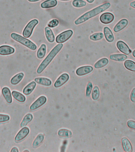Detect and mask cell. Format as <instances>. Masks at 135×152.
Listing matches in <instances>:
<instances>
[{
    "mask_svg": "<svg viewBox=\"0 0 135 152\" xmlns=\"http://www.w3.org/2000/svg\"><path fill=\"white\" fill-rule=\"evenodd\" d=\"M60 1H70V0H60Z\"/></svg>",
    "mask_w": 135,
    "mask_h": 152,
    "instance_id": "7bdbcfd3",
    "label": "cell"
},
{
    "mask_svg": "<svg viewBox=\"0 0 135 152\" xmlns=\"http://www.w3.org/2000/svg\"><path fill=\"white\" fill-rule=\"evenodd\" d=\"M59 24V21L57 19H53L49 23L47 26L50 28H54L56 27Z\"/></svg>",
    "mask_w": 135,
    "mask_h": 152,
    "instance_id": "d6a6232c",
    "label": "cell"
},
{
    "mask_svg": "<svg viewBox=\"0 0 135 152\" xmlns=\"http://www.w3.org/2000/svg\"><path fill=\"white\" fill-rule=\"evenodd\" d=\"M111 60L117 61H123L126 60L127 56L126 55L117 53V54H111L110 56Z\"/></svg>",
    "mask_w": 135,
    "mask_h": 152,
    "instance_id": "ffe728a7",
    "label": "cell"
},
{
    "mask_svg": "<svg viewBox=\"0 0 135 152\" xmlns=\"http://www.w3.org/2000/svg\"><path fill=\"white\" fill-rule=\"evenodd\" d=\"M104 33L105 39L109 42H112L114 40V36L110 28L105 27L104 28Z\"/></svg>",
    "mask_w": 135,
    "mask_h": 152,
    "instance_id": "5bb4252c",
    "label": "cell"
},
{
    "mask_svg": "<svg viewBox=\"0 0 135 152\" xmlns=\"http://www.w3.org/2000/svg\"><path fill=\"white\" fill-rule=\"evenodd\" d=\"M88 2H89V3H92V2H94V0H86Z\"/></svg>",
    "mask_w": 135,
    "mask_h": 152,
    "instance_id": "60d3db41",
    "label": "cell"
},
{
    "mask_svg": "<svg viewBox=\"0 0 135 152\" xmlns=\"http://www.w3.org/2000/svg\"><path fill=\"white\" fill-rule=\"evenodd\" d=\"M127 126L129 128L135 130V121L130 120L127 122Z\"/></svg>",
    "mask_w": 135,
    "mask_h": 152,
    "instance_id": "d590c367",
    "label": "cell"
},
{
    "mask_svg": "<svg viewBox=\"0 0 135 152\" xmlns=\"http://www.w3.org/2000/svg\"><path fill=\"white\" fill-rule=\"evenodd\" d=\"M58 134L60 137L67 138L72 136V132L68 129H60L58 131Z\"/></svg>",
    "mask_w": 135,
    "mask_h": 152,
    "instance_id": "83f0119b",
    "label": "cell"
},
{
    "mask_svg": "<svg viewBox=\"0 0 135 152\" xmlns=\"http://www.w3.org/2000/svg\"><path fill=\"white\" fill-rule=\"evenodd\" d=\"M38 23V21L36 19H34L28 22L22 32V35L23 37L26 38L30 37L32 35L34 27Z\"/></svg>",
    "mask_w": 135,
    "mask_h": 152,
    "instance_id": "277c9868",
    "label": "cell"
},
{
    "mask_svg": "<svg viewBox=\"0 0 135 152\" xmlns=\"http://www.w3.org/2000/svg\"><path fill=\"white\" fill-rule=\"evenodd\" d=\"M19 150L18 149V148H17V147H13L12 148L11 151V152H18Z\"/></svg>",
    "mask_w": 135,
    "mask_h": 152,
    "instance_id": "74e56055",
    "label": "cell"
},
{
    "mask_svg": "<svg viewBox=\"0 0 135 152\" xmlns=\"http://www.w3.org/2000/svg\"><path fill=\"white\" fill-rule=\"evenodd\" d=\"M12 95L15 100L20 103H23L26 100L25 96L18 91H14L12 92Z\"/></svg>",
    "mask_w": 135,
    "mask_h": 152,
    "instance_id": "603a6c76",
    "label": "cell"
},
{
    "mask_svg": "<svg viewBox=\"0 0 135 152\" xmlns=\"http://www.w3.org/2000/svg\"><path fill=\"white\" fill-rule=\"evenodd\" d=\"M46 52V46L45 44L41 45L37 52V57L38 59H42L45 56Z\"/></svg>",
    "mask_w": 135,
    "mask_h": 152,
    "instance_id": "d4e9b609",
    "label": "cell"
},
{
    "mask_svg": "<svg viewBox=\"0 0 135 152\" xmlns=\"http://www.w3.org/2000/svg\"><path fill=\"white\" fill-rule=\"evenodd\" d=\"M93 67L91 66H82L78 68L76 71V73L79 76H82L88 74L93 71Z\"/></svg>",
    "mask_w": 135,
    "mask_h": 152,
    "instance_id": "8fae6325",
    "label": "cell"
},
{
    "mask_svg": "<svg viewBox=\"0 0 135 152\" xmlns=\"http://www.w3.org/2000/svg\"><path fill=\"white\" fill-rule=\"evenodd\" d=\"M45 33L46 39L49 42H54V36L53 31L49 27H46L45 28Z\"/></svg>",
    "mask_w": 135,
    "mask_h": 152,
    "instance_id": "ac0fdd59",
    "label": "cell"
},
{
    "mask_svg": "<svg viewBox=\"0 0 135 152\" xmlns=\"http://www.w3.org/2000/svg\"><path fill=\"white\" fill-rule=\"evenodd\" d=\"M33 116L31 114L28 113L23 118L22 122L20 124V126L21 127H25L27 126V124L31 121L33 120Z\"/></svg>",
    "mask_w": 135,
    "mask_h": 152,
    "instance_id": "4316f807",
    "label": "cell"
},
{
    "mask_svg": "<svg viewBox=\"0 0 135 152\" xmlns=\"http://www.w3.org/2000/svg\"><path fill=\"white\" fill-rule=\"evenodd\" d=\"M23 152H29L28 150H25Z\"/></svg>",
    "mask_w": 135,
    "mask_h": 152,
    "instance_id": "ee69618b",
    "label": "cell"
},
{
    "mask_svg": "<svg viewBox=\"0 0 135 152\" xmlns=\"http://www.w3.org/2000/svg\"><path fill=\"white\" fill-rule=\"evenodd\" d=\"M10 118L8 115L0 114V123H3L9 121Z\"/></svg>",
    "mask_w": 135,
    "mask_h": 152,
    "instance_id": "e575fe53",
    "label": "cell"
},
{
    "mask_svg": "<svg viewBox=\"0 0 135 152\" xmlns=\"http://www.w3.org/2000/svg\"><path fill=\"white\" fill-rule=\"evenodd\" d=\"M73 34L71 30L65 31L59 34L56 38V41L58 43L62 44L68 40Z\"/></svg>",
    "mask_w": 135,
    "mask_h": 152,
    "instance_id": "5b68a950",
    "label": "cell"
},
{
    "mask_svg": "<svg viewBox=\"0 0 135 152\" xmlns=\"http://www.w3.org/2000/svg\"><path fill=\"white\" fill-rule=\"evenodd\" d=\"M130 100L131 102L135 103V88L131 91L130 94Z\"/></svg>",
    "mask_w": 135,
    "mask_h": 152,
    "instance_id": "8d00e7d4",
    "label": "cell"
},
{
    "mask_svg": "<svg viewBox=\"0 0 135 152\" xmlns=\"http://www.w3.org/2000/svg\"><path fill=\"white\" fill-rule=\"evenodd\" d=\"M46 101H47V98L46 97L44 96H41L31 104L30 109L31 110H36L44 104L46 103Z\"/></svg>",
    "mask_w": 135,
    "mask_h": 152,
    "instance_id": "ba28073f",
    "label": "cell"
},
{
    "mask_svg": "<svg viewBox=\"0 0 135 152\" xmlns=\"http://www.w3.org/2000/svg\"><path fill=\"white\" fill-rule=\"evenodd\" d=\"M132 55L133 56V57H134V58H135V50H134L133 51Z\"/></svg>",
    "mask_w": 135,
    "mask_h": 152,
    "instance_id": "b9f144b4",
    "label": "cell"
},
{
    "mask_svg": "<svg viewBox=\"0 0 135 152\" xmlns=\"http://www.w3.org/2000/svg\"><path fill=\"white\" fill-rule=\"evenodd\" d=\"M126 68L133 72H135V63L131 60H126L124 63Z\"/></svg>",
    "mask_w": 135,
    "mask_h": 152,
    "instance_id": "f1b7e54d",
    "label": "cell"
},
{
    "mask_svg": "<svg viewBox=\"0 0 135 152\" xmlns=\"http://www.w3.org/2000/svg\"><path fill=\"white\" fill-rule=\"evenodd\" d=\"M69 79V76L67 73H64L61 75L56 81L54 86L55 88L60 87L65 84Z\"/></svg>",
    "mask_w": 135,
    "mask_h": 152,
    "instance_id": "30bf717a",
    "label": "cell"
},
{
    "mask_svg": "<svg viewBox=\"0 0 135 152\" xmlns=\"http://www.w3.org/2000/svg\"><path fill=\"white\" fill-rule=\"evenodd\" d=\"M44 136L42 134H40L38 135L34 140V141H33V147L34 148L38 147L44 141Z\"/></svg>",
    "mask_w": 135,
    "mask_h": 152,
    "instance_id": "484cf974",
    "label": "cell"
},
{
    "mask_svg": "<svg viewBox=\"0 0 135 152\" xmlns=\"http://www.w3.org/2000/svg\"><path fill=\"white\" fill-rule=\"evenodd\" d=\"M36 86V83L34 81L31 82L28 85L26 86L23 89L22 92L25 95L30 94L32 91L34 90Z\"/></svg>",
    "mask_w": 135,
    "mask_h": 152,
    "instance_id": "e0dca14e",
    "label": "cell"
},
{
    "mask_svg": "<svg viewBox=\"0 0 135 152\" xmlns=\"http://www.w3.org/2000/svg\"><path fill=\"white\" fill-rule=\"evenodd\" d=\"M128 21L127 19H122L113 28L114 31L115 33H118L123 30L128 26Z\"/></svg>",
    "mask_w": 135,
    "mask_h": 152,
    "instance_id": "4fadbf2b",
    "label": "cell"
},
{
    "mask_svg": "<svg viewBox=\"0 0 135 152\" xmlns=\"http://www.w3.org/2000/svg\"><path fill=\"white\" fill-rule=\"evenodd\" d=\"M57 4V0H46L41 3V7L42 8H49L55 7Z\"/></svg>",
    "mask_w": 135,
    "mask_h": 152,
    "instance_id": "d6986e66",
    "label": "cell"
},
{
    "mask_svg": "<svg viewBox=\"0 0 135 152\" xmlns=\"http://www.w3.org/2000/svg\"><path fill=\"white\" fill-rule=\"evenodd\" d=\"M92 87H93V86H92V83L91 82H89L88 83L87 86H86V96L87 97H89L91 95Z\"/></svg>",
    "mask_w": 135,
    "mask_h": 152,
    "instance_id": "836d02e7",
    "label": "cell"
},
{
    "mask_svg": "<svg viewBox=\"0 0 135 152\" xmlns=\"http://www.w3.org/2000/svg\"><path fill=\"white\" fill-rule=\"evenodd\" d=\"M15 52V49L8 46V45H2L0 46V55L2 56L9 55L12 54Z\"/></svg>",
    "mask_w": 135,
    "mask_h": 152,
    "instance_id": "7c38bea8",
    "label": "cell"
},
{
    "mask_svg": "<svg viewBox=\"0 0 135 152\" xmlns=\"http://www.w3.org/2000/svg\"><path fill=\"white\" fill-rule=\"evenodd\" d=\"M108 63L109 60L107 58H102L95 63L94 64V67L96 69L102 68L107 65Z\"/></svg>",
    "mask_w": 135,
    "mask_h": 152,
    "instance_id": "cb8c5ba5",
    "label": "cell"
},
{
    "mask_svg": "<svg viewBox=\"0 0 135 152\" xmlns=\"http://www.w3.org/2000/svg\"><path fill=\"white\" fill-rule=\"evenodd\" d=\"M29 128L27 127L22 128L19 132L15 137V141L17 142H20L28 135L29 133Z\"/></svg>",
    "mask_w": 135,
    "mask_h": 152,
    "instance_id": "9c48e42d",
    "label": "cell"
},
{
    "mask_svg": "<svg viewBox=\"0 0 135 152\" xmlns=\"http://www.w3.org/2000/svg\"><path fill=\"white\" fill-rule=\"evenodd\" d=\"M34 81L38 84L46 86H50L52 83L50 80L47 78H42V77L35 78L34 79Z\"/></svg>",
    "mask_w": 135,
    "mask_h": 152,
    "instance_id": "44dd1931",
    "label": "cell"
},
{
    "mask_svg": "<svg viewBox=\"0 0 135 152\" xmlns=\"http://www.w3.org/2000/svg\"><path fill=\"white\" fill-rule=\"evenodd\" d=\"M111 7V4L106 2L94 8L92 10L85 13L75 21L74 23L76 25H78L87 21L89 19L96 16L100 13L105 11Z\"/></svg>",
    "mask_w": 135,
    "mask_h": 152,
    "instance_id": "6da1fadb",
    "label": "cell"
},
{
    "mask_svg": "<svg viewBox=\"0 0 135 152\" xmlns=\"http://www.w3.org/2000/svg\"><path fill=\"white\" fill-rule=\"evenodd\" d=\"M2 93L6 102L9 104L11 103L12 99L10 90L7 87L3 88L2 90Z\"/></svg>",
    "mask_w": 135,
    "mask_h": 152,
    "instance_id": "9a60e30c",
    "label": "cell"
},
{
    "mask_svg": "<svg viewBox=\"0 0 135 152\" xmlns=\"http://www.w3.org/2000/svg\"><path fill=\"white\" fill-rule=\"evenodd\" d=\"M117 47L118 50L122 53L129 55L131 54V51L129 48L128 46L124 42L119 40L117 43Z\"/></svg>",
    "mask_w": 135,
    "mask_h": 152,
    "instance_id": "8992f818",
    "label": "cell"
},
{
    "mask_svg": "<svg viewBox=\"0 0 135 152\" xmlns=\"http://www.w3.org/2000/svg\"><path fill=\"white\" fill-rule=\"evenodd\" d=\"M122 146L124 151L131 152L132 150V146L130 141L126 138H123L122 139Z\"/></svg>",
    "mask_w": 135,
    "mask_h": 152,
    "instance_id": "2e32d148",
    "label": "cell"
},
{
    "mask_svg": "<svg viewBox=\"0 0 135 152\" xmlns=\"http://www.w3.org/2000/svg\"><path fill=\"white\" fill-rule=\"evenodd\" d=\"M10 37L13 40L20 43L32 50H35L36 49L37 46L35 44L30 40L24 37L20 34L13 33L11 34Z\"/></svg>",
    "mask_w": 135,
    "mask_h": 152,
    "instance_id": "3957f363",
    "label": "cell"
},
{
    "mask_svg": "<svg viewBox=\"0 0 135 152\" xmlns=\"http://www.w3.org/2000/svg\"><path fill=\"white\" fill-rule=\"evenodd\" d=\"M28 1L30 2H36L40 1V0H28Z\"/></svg>",
    "mask_w": 135,
    "mask_h": 152,
    "instance_id": "ab89813d",
    "label": "cell"
},
{
    "mask_svg": "<svg viewBox=\"0 0 135 152\" xmlns=\"http://www.w3.org/2000/svg\"><path fill=\"white\" fill-rule=\"evenodd\" d=\"M114 18V15L110 12L103 13L99 17V20L101 22L105 24L111 23L113 21Z\"/></svg>",
    "mask_w": 135,
    "mask_h": 152,
    "instance_id": "52a82bcc",
    "label": "cell"
},
{
    "mask_svg": "<svg viewBox=\"0 0 135 152\" xmlns=\"http://www.w3.org/2000/svg\"><path fill=\"white\" fill-rule=\"evenodd\" d=\"M24 75L22 72H20L15 75L11 79V84L13 85H17L19 84L23 78Z\"/></svg>",
    "mask_w": 135,
    "mask_h": 152,
    "instance_id": "7402d4cb",
    "label": "cell"
},
{
    "mask_svg": "<svg viewBox=\"0 0 135 152\" xmlns=\"http://www.w3.org/2000/svg\"><path fill=\"white\" fill-rule=\"evenodd\" d=\"M99 90L98 86H95L94 88L92 93V98L94 100H97L99 96Z\"/></svg>",
    "mask_w": 135,
    "mask_h": 152,
    "instance_id": "1f68e13d",
    "label": "cell"
},
{
    "mask_svg": "<svg viewBox=\"0 0 135 152\" xmlns=\"http://www.w3.org/2000/svg\"><path fill=\"white\" fill-rule=\"evenodd\" d=\"M72 5L76 8H81L86 5V2L83 0H73Z\"/></svg>",
    "mask_w": 135,
    "mask_h": 152,
    "instance_id": "4dcf8cb0",
    "label": "cell"
},
{
    "mask_svg": "<svg viewBox=\"0 0 135 152\" xmlns=\"http://www.w3.org/2000/svg\"><path fill=\"white\" fill-rule=\"evenodd\" d=\"M63 46L62 44H60L56 45L54 46L53 49L51 51V52L49 53L47 56L43 61L39 65L37 70V72L38 74H40L44 71V70L46 68V67L48 66L49 64L51 63V62L53 60V58L55 57Z\"/></svg>",
    "mask_w": 135,
    "mask_h": 152,
    "instance_id": "7a4b0ae2",
    "label": "cell"
},
{
    "mask_svg": "<svg viewBox=\"0 0 135 152\" xmlns=\"http://www.w3.org/2000/svg\"><path fill=\"white\" fill-rule=\"evenodd\" d=\"M103 37H104V34L101 32L94 33L90 36L89 37L90 39L93 41H98V40H101Z\"/></svg>",
    "mask_w": 135,
    "mask_h": 152,
    "instance_id": "f546056e",
    "label": "cell"
},
{
    "mask_svg": "<svg viewBox=\"0 0 135 152\" xmlns=\"http://www.w3.org/2000/svg\"><path fill=\"white\" fill-rule=\"evenodd\" d=\"M130 6L132 8L135 9V1H133L130 3Z\"/></svg>",
    "mask_w": 135,
    "mask_h": 152,
    "instance_id": "f35d334b",
    "label": "cell"
}]
</instances>
